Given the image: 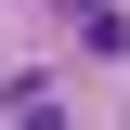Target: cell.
<instances>
[{"label":"cell","instance_id":"6da1fadb","mask_svg":"<svg viewBox=\"0 0 130 130\" xmlns=\"http://www.w3.org/2000/svg\"><path fill=\"white\" fill-rule=\"evenodd\" d=\"M52 13L78 26V52H130V13H117V0H52Z\"/></svg>","mask_w":130,"mask_h":130}]
</instances>
